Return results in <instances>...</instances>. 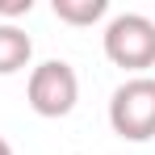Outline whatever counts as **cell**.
<instances>
[{
  "label": "cell",
  "instance_id": "8992f818",
  "mask_svg": "<svg viewBox=\"0 0 155 155\" xmlns=\"http://www.w3.org/2000/svg\"><path fill=\"white\" fill-rule=\"evenodd\" d=\"M29 8H34V0H8V4H0L4 17H21V13H29Z\"/></svg>",
  "mask_w": 155,
  "mask_h": 155
},
{
  "label": "cell",
  "instance_id": "6da1fadb",
  "mask_svg": "<svg viewBox=\"0 0 155 155\" xmlns=\"http://www.w3.org/2000/svg\"><path fill=\"white\" fill-rule=\"evenodd\" d=\"M109 126L126 143L155 138V80L151 76H134L113 92V101H109Z\"/></svg>",
  "mask_w": 155,
  "mask_h": 155
},
{
  "label": "cell",
  "instance_id": "3957f363",
  "mask_svg": "<svg viewBox=\"0 0 155 155\" xmlns=\"http://www.w3.org/2000/svg\"><path fill=\"white\" fill-rule=\"evenodd\" d=\"M105 59L126 71L155 67V21L143 13H122L105 25Z\"/></svg>",
  "mask_w": 155,
  "mask_h": 155
},
{
  "label": "cell",
  "instance_id": "7a4b0ae2",
  "mask_svg": "<svg viewBox=\"0 0 155 155\" xmlns=\"http://www.w3.org/2000/svg\"><path fill=\"white\" fill-rule=\"evenodd\" d=\"M25 101L38 117H67L80 101V76L71 63L63 59H46L29 71V84H25Z\"/></svg>",
  "mask_w": 155,
  "mask_h": 155
},
{
  "label": "cell",
  "instance_id": "5b68a950",
  "mask_svg": "<svg viewBox=\"0 0 155 155\" xmlns=\"http://www.w3.org/2000/svg\"><path fill=\"white\" fill-rule=\"evenodd\" d=\"M51 8L67 25H92V21H101L109 13V0H54Z\"/></svg>",
  "mask_w": 155,
  "mask_h": 155
},
{
  "label": "cell",
  "instance_id": "277c9868",
  "mask_svg": "<svg viewBox=\"0 0 155 155\" xmlns=\"http://www.w3.org/2000/svg\"><path fill=\"white\" fill-rule=\"evenodd\" d=\"M29 54H34V42H29L25 29H17V25H0V76L21 71V67L29 63Z\"/></svg>",
  "mask_w": 155,
  "mask_h": 155
},
{
  "label": "cell",
  "instance_id": "52a82bcc",
  "mask_svg": "<svg viewBox=\"0 0 155 155\" xmlns=\"http://www.w3.org/2000/svg\"><path fill=\"white\" fill-rule=\"evenodd\" d=\"M0 155H13V147H8V143H4V138H0Z\"/></svg>",
  "mask_w": 155,
  "mask_h": 155
}]
</instances>
